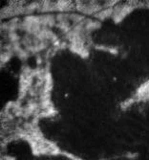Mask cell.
I'll list each match as a JSON object with an SVG mask.
<instances>
[{
  "label": "cell",
  "mask_w": 149,
  "mask_h": 160,
  "mask_svg": "<svg viewBox=\"0 0 149 160\" xmlns=\"http://www.w3.org/2000/svg\"><path fill=\"white\" fill-rule=\"evenodd\" d=\"M114 8H107V9H102L98 13L95 14V17L99 19H105L106 18H109L110 16H113Z\"/></svg>",
  "instance_id": "1"
},
{
  "label": "cell",
  "mask_w": 149,
  "mask_h": 160,
  "mask_svg": "<svg viewBox=\"0 0 149 160\" xmlns=\"http://www.w3.org/2000/svg\"><path fill=\"white\" fill-rule=\"evenodd\" d=\"M100 27V23L99 21H93V20H87L85 26H84V30L87 31H91V30H95L97 28Z\"/></svg>",
  "instance_id": "2"
}]
</instances>
